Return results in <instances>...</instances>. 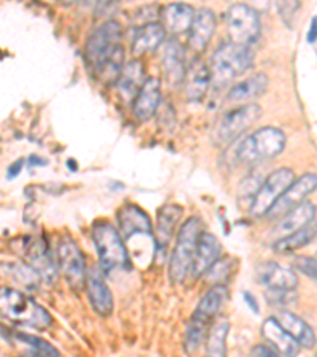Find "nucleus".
Returning a JSON list of instances; mask_svg holds the SVG:
<instances>
[{
    "mask_svg": "<svg viewBox=\"0 0 317 357\" xmlns=\"http://www.w3.org/2000/svg\"><path fill=\"white\" fill-rule=\"evenodd\" d=\"M284 146V132L276 128H262L236 143L233 159L240 165L254 167L276 158Z\"/></svg>",
    "mask_w": 317,
    "mask_h": 357,
    "instance_id": "obj_1",
    "label": "nucleus"
},
{
    "mask_svg": "<svg viewBox=\"0 0 317 357\" xmlns=\"http://www.w3.org/2000/svg\"><path fill=\"white\" fill-rule=\"evenodd\" d=\"M0 313L20 326L43 331L53 322L51 314L43 307L13 287H0Z\"/></svg>",
    "mask_w": 317,
    "mask_h": 357,
    "instance_id": "obj_2",
    "label": "nucleus"
},
{
    "mask_svg": "<svg viewBox=\"0 0 317 357\" xmlns=\"http://www.w3.org/2000/svg\"><path fill=\"white\" fill-rule=\"evenodd\" d=\"M254 62V53L247 45L224 43L211 57L210 75L211 83L226 84L249 70Z\"/></svg>",
    "mask_w": 317,
    "mask_h": 357,
    "instance_id": "obj_3",
    "label": "nucleus"
},
{
    "mask_svg": "<svg viewBox=\"0 0 317 357\" xmlns=\"http://www.w3.org/2000/svg\"><path fill=\"white\" fill-rule=\"evenodd\" d=\"M203 232V222L199 216H192L184 222L178 234L175 250L171 252L169 264V278L171 283H183L190 272L199 238Z\"/></svg>",
    "mask_w": 317,
    "mask_h": 357,
    "instance_id": "obj_4",
    "label": "nucleus"
},
{
    "mask_svg": "<svg viewBox=\"0 0 317 357\" xmlns=\"http://www.w3.org/2000/svg\"><path fill=\"white\" fill-rule=\"evenodd\" d=\"M92 241L99 255L100 267L105 273L116 268H130V259L124 240L113 226L107 222H97L92 227Z\"/></svg>",
    "mask_w": 317,
    "mask_h": 357,
    "instance_id": "obj_5",
    "label": "nucleus"
},
{
    "mask_svg": "<svg viewBox=\"0 0 317 357\" xmlns=\"http://www.w3.org/2000/svg\"><path fill=\"white\" fill-rule=\"evenodd\" d=\"M262 116V108L256 103H245L235 110L224 114L219 121L215 132H212V140L217 145H227L236 140L241 134L257 123Z\"/></svg>",
    "mask_w": 317,
    "mask_h": 357,
    "instance_id": "obj_6",
    "label": "nucleus"
},
{
    "mask_svg": "<svg viewBox=\"0 0 317 357\" xmlns=\"http://www.w3.org/2000/svg\"><path fill=\"white\" fill-rule=\"evenodd\" d=\"M226 22L230 42L232 43L249 46L261 36V18H258V13L245 3L232 5L227 11Z\"/></svg>",
    "mask_w": 317,
    "mask_h": 357,
    "instance_id": "obj_7",
    "label": "nucleus"
},
{
    "mask_svg": "<svg viewBox=\"0 0 317 357\" xmlns=\"http://www.w3.org/2000/svg\"><path fill=\"white\" fill-rule=\"evenodd\" d=\"M295 180V174L291 169H279L273 172L267 180L261 183L256 195L251 202L249 211L254 218H262L272 208L279 195Z\"/></svg>",
    "mask_w": 317,
    "mask_h": 357,
    "instance_id": "obj_8",
    "label": "nucleus"
},
{
    "mask_svg": "<svg viewBox=\"0 0 317 357\" xmlns=\"http://www.w3.org/2000/svg\"><path fill=\"white\" fill-rule=\"evenodd\" d=\"M121 36H123V32H121V26L116 21H108L92 32L84 50L86 62H88V67L92 72L111 53L114 46L121 43Z\"/></svg>",
    "mask_w": 317,
    "mask_h": 357,
    "instance_id": "obj_9",
    "label": "nucleus"
},
{
    "mask_svg": "<svg viewBox=\"0 0 317 357\" xmlns=\"http://www.w3.org/2000/svg\"><path fill=\"white\" fill-rule=\"evenodd\" d=\"M57 270L63 275L67 283L75 289L82 287L86 281V261L83 252L73 240L65 238L57 246Z\"/></svg>",
    "mask_w": 317,
    "mask_h": 357,
    "instance_id": "obj_10",
    "label": "nucleus"
},
{
    "mask_svg": "<svg viewBox=\"0 0 317 357\" xmlns=\"http://www.w3.org/2000/svg\"><path fill=\"white\" fill-rule=\"evenodd\" d=\"M316 184H317V180L314 174H307L300 176L298 180H293L289 184V188L279 195L278 200L275 202L273 206L268 210V213L265 216L272 218V220L273 218L276 220V218L284 216L287 211H291L293 206L302 204L309 194L314 192Z\"/></svg>",
    "mask_w": 317,
    "mask_h": 357,
    "instance_id": "obj_11",
    "label": "nucleus"
},
{
    "mask_svg": "<svg viewBox=\"0 0 317 357\" xmlns=\"http://www.w3.org/2000/svg\"><path fill=\"white\" fill-rule=\"evenodd\" d=\"M22 252H24L29 266L36 270L40 278L45 280L46 283H53L57 276V266L46 241L43 238H29L22 248Z\"/></svg>",
    "mask_w": 317,
    "mask_h": 357,
    "instance_id": "obj_12",
    "label": "nucleus"
},
{
    "mask_svg": "<svg viewBox=\"0 0 317 357\" xmlns=\"http://www.w3.org/2000/svg\"><path fill=\"white\" fill-rule=\"evenodd\" d=\"M86 292H88V298L91 302L92 310L97 314H100L102 318H108L111 316L113 308H114V301H113V294L109 291V287L107 286L105 280H103L102 273L99 270L92 268L86 273Z\"/></svg>",
    "mask_w": 317,
    "mask_h": 357,
    "instance_id": "obj_13",
    "label": "nucleus"
},
{
    "mask_svg": "<svg viewBox=\"0 0 317 357\" xmlns=\"http://www.w3.org/2000/svg\"><path fill=\"white\" fill-rule=\"evenodd\" d=\"M216 31V16L210 8L195 11L192 24L189 27V48L195 53H203Z\"/></svg>",
    "mask_w": 317,
    "mask_h": 357,
    "instance_id": "obj_14",
    "label": "nucleus"
},
{
    "mask_svg": "<svg viewBox=\"0 0 317 357\" xmlns=\"http://www.w3.org/2000/svg\"><path fill=\"white\" fill-rule=\"evenodd\" d=\"M184 84V97L190 103H200L206 96L211 84V75L210 68L205 62L194 61L186 72H184L183 78Z\"/></svg>",
    "mask_w": 317,
    "mask_h": 357,
    "instance_id": "obj_15",
    "label": "nucleus"
},
{
    "mask_svg": "<svg viewBox=\"0 0 317 357\" xmlns=\"http://www.w3.org/2000/svg\"><path fill=\"white\" fill-rule=\"evenodd\" d=\"M221 255L222 246L215 235L208 232H201L197 248H195V255L189 273L192 275L195 280L200 278L201 275L208 272L210 267L221 257Z\"/></svg>",
    "mask_w": 317,
    "mask_h": 357,
    "instance_id": "obj_16",
    "label": "nucleus"
},
{
    "mask_svg": "<svg viewBox=\"0 0 317 357\" xmlns=\"http://www.w3.org/2000/svg\"><path fill=\"white\" fill-rule=\"evenodd\" d=\"M119 235L123 240H129L137 235H151L153 226L148 213L143 211L140 206L129 204L118 213Z\"/></svg>",
    "mask_w": 317,
    "mask_h": 357,
    "instance_id": "obj_17",
    "label": "nucleus"
},
{
    "mask_svg": "<svg viewBox=\"0 0 317 357\" xmlns=\"http://www.w3.org/2000/svg\"><path fill=\"white\" fill-rule=\"evenodd\" d=\"M258 284L267 289H297L298 278L293 270L286 268L276 262H263L256 270Z\"/></svg>",
    "mask_w": 317,
    "mask_h": 357,
    "instance_id": "obj_18",
    "label": "nucleus"
},
{
    "mask_svg": "<svg viewBox=\"0 0 317 357\" xmlns=\"http://www.w3.org/2000/svg\"><path fill=\"white\" fill-rule=\"evenodd\" d=\"M195 10L187 3H170L160 10V26L171 36H181L192 24Z\"/></svg>",
    "mask_w": 317,
    "mask_h": 357,
    "instance_id": "obj_19",
    "label": "nucleus"
},
{
    "mask_svg": "<svg viewBox=\"0 0 317 357\" xmlns=\"http://www.w3.org/2000/svg\"><path fill=\"white\" fill-rule=\"evenodd\" d=\"M262 335L267 340V344H270L278 353V356H295L302 349V347L282 329V326L273 316L265 319L262 326Z\"/></svg>",
    "mask_w": 317,
    "mask_h": 357,
    "instance_id": "obj_20",
    "label": "nucleus"
},
{
    "mask_svg": "<svg viewBox=\"0 0 317 357\" xmlns=\"http://www.w3.org/2000/svg\"><path fill=\"white\" fill-rule=\"evenodd\" d=\"M160 105V82L157 78H146L134 97V112L138 119L146 121L157 112Z\"/></svg>",
    "mask_w": 317,
    "mask_h": 357,
    "instance_id": "obj_21",
    "label": "nucleus"
},
{
    "mask_svg": "<svg viewBox=\"0 0 317 357\" xmlns=\"http://www.w3.org/2000/svg\"><path fill=\"white\" fill-rule=\"evenodd\" d=\"M167 32L160 22H148V24L135 27L134 38H132V51L135 54H145L149 51L157 50L164 43Z\"/></svg>",
    "mask_w": 317,
    "mask_h": 357,
    "instance_id": "obj_22",
    "label": "nucleus"
},
{
    "mask_svg": "<svg viewBox=\"0 0 317 357\" xmlns=\"http://www.w3.org/2000/svg\"><path fill=\"white\" fill-rule=\"evenodd\" d=\"M281 218L282 220L276 226L275 232L281 235V237H284V235H289L295 232V230L304 227L307 224L313 222L316 220V206L311 202H302V204L293 206L291 211H287Z\"/></svg>",
    "mask_w": 317,
    "mask_h": 357,
    "instance_id": "obj_23",
    "label": "nucleus"
},
{
    "mask_svg": "<svg viewBox=\"0 0 317 357\" xmlns=\"http://www.w3.org/2000/svg\"><path fill=\"white\" fill-rule=\"evenodd\" d=\"M275 319L279 322L289 335L295 340V342L303 348H313L316 343V337H314V331L311 329V326L307 324L302 318H298L291 312H279L275 316Z\"/></svg>",
    "mask_w": 317,
    "mask_h": 357,
    "instance_id": "obj_24",
    "label": "nucleus"
},
{
    "mask_svg": "<svg viewBox=\"0 0 317 357\" xmlns=\"http://www.w3.org/2000/svg\"><path fill=\"white\" fill-rule=\"evenodd\" d=\"M268 88L267 75L257 73L252 77L236 83L227 94V102L230 103H247L257 97H261Z\"/></svg>",
    "mask_w": 317,
    "mask_h": 357,
    "instance_id": "obj_25",
    "label": "nucleus"
},
{
    "mask_svg": "<svg viewBox=\"0 0 317 357\" xmlns=\"http://www.w3.org/2000/svg\"><path fill=\"white\" fill-rule=\"evenodd\" d=\"M227 297H229V291L226 286L224 284L212 286L211 289L201 297V301L199 302L197 308H195L192 318L210 324V322L219 314V312H221L222 305L226 303Z\"/></svg>",
    "mask_w": 317,
    "mask_h": 357,
    "instance_id": "obj_26",
    "label": "nucleus"
},
{
    "mask_svg": "<svg viewBox=\"0 0 317 357\" xmlns=\"http://www.w3.org/2000/svg\"><path fill=\"white\" fill-rule=\"evenodd\" d=\"M184 50L176 40H169L164 46V68L169 82L171 84L183 83L184 72H186V66H184Z\"/></svg>",
    "mask_w": 317,
    "mask_h": 357,
    "instance_id": "obj_27",
    "label": "nucleus"
},
{
    "mask_svg": "<svg viewBox=\"0 0 317 357\" xmlns=\"http://www.w3.org/2000/svg\"><path fill=\"white\" fill-rule=\"evenodd\" d=\"M145 79L146 77H145V70H143L141 62L130 61L129 64L123 67L116 83H118L119 92L125 97V99H134L138 89L141 88L143 83H145Z\"/></svg>",
    "mask_w": 317,
    "mask_h": 357,
    "instance_id": "obj_28",
    "label": "nucleus"
},
{
    "mask_svg": "<svg viewBox=\"0 0 317 357\" xmlns=\"http://www.w3.org/2000/svg\"><path fill=\"white\" fill-rule=\"evenodd\" d=\"M316 238V222H309L307 226L295 230L289 235H284L278 241H275L273 250L279 255H284V252H292L302 250L303 246L309 245L311 241Z\"/></svg>",
    "mask_w": 317,
    "mask_h": 357,
    "instance_id": "obj_29",
    "label": "nucleus"
},
{
    "mask_svg": "<svg viewBox=\"0 0 317 357\" xmlns=\"http://www.w3.org/2000/svg\"><path fill=\"white\" fill-rule=\"evenodd\" d=\"M124 67V48L123 45H116L105 59H103L99 67L94 70L97 78H100L105 83H116L121 70Z\"/></svg>",
    "mask_w": 317,
    "mask_h": 357,
    "instance_id": "obj_30",
    "label": "nucleus"
},
{
    "mask_svg": "<svg viewBox=\"0 0 317 357\" xmlns=\"http://www.w3.org/2000/svg\"><path fill=\"white\" fill-rule=\"evenodd\" d=\"M230 324L226 318L217 319L206 333V354L215 357H224L227 354V335Z\"/></svg>",
    "mask_w": 317,
    "mask_h": 357,
    "instance_id": "obj_31",
    "label": "nucleus"
},
{
    "mask_svg": "<svg viewBox=\"0 0 317 357\" xmlns=\"http://www.w3.org/2000/svg\"><path fill=\"white\" fill-rule=\"evenodd\" d=\"M13 342L20 343V347L24 348V354L27 356H49V357H56L59 356V351H57L54 347H51L48 342L38 338L36 335H29V333H22V332H13Z\"/></svg>",
    "mask_w": 317,
    "mask_h": 357,
    "instance_id": "obj_32",
    "label": "nucleus"
},
{
    "mask_svg": "<svg viewBox=\"0 0 317 357\" xmlns=\"http://www.w3.org/2000/svg\"><path fill=\"white\" fill-rule=\"evenodd\" d=\"M208 326L210 324H206V322L200 319H190L186 333H184V351L187 354L197 353L201 344L205 343L206 333H208Z\"/></svg>",
    "mask_w": 317,
    "mask_h": 357,
    "instance_id": "obj_33",
    "label": "nucleus"
},
{
    "mask_svg": "<svg viewBox=\"0 0 317 357\" xmlns=\"http://www.w3.org/2000/svg\"><path fill=\"white\" fill-rule=\"evenodd\" d=\"M181 215H183L181 206L173 205V204L165 205L164 208L159 211L157 229H159V235L164 238L162 240L164 245H167V241H169L170 235L173 232V227L176 226V222L180 220Z\"/></svg>",
    "mask_w": 317,
    "mask_h": 357,
    "instance_id": "obj_34",
    "label": "nucleus"
},
{
    "mask_svg": "<svg viewBox=\"0 0 317 357\" xmlns=\"http://www.w3.org/2000/svg\"><path fill=\"white\" fill-rule=\"evenodd\" d=\"M5 270H7V275L11 276L16 283L27 287V289H36L38 281L42 280L40 275L29 264H7V268Z\"/></svg>",
    "mask_w": 317,
    "mask_h": 357,
    "instance_id": "obj_35",
    "label": "nucleus"
},
{
    "mask_svg": "<svg viewBox=\"0 0 317 357\" xmlns=\"http://www.w3.org/2000/svg\"><path fill=\"white\" fill-rule=\"evenodd\" d=\"M265 298L273 307H287L297 302L295 289H267Z\"/></svg>",
    "mask_w": 317,
    "mask_h": 357,
    "instance_id": "obj_36",
    "label": "nucleus"
},
{
    "mask_svg": "<svg viewBox=\"0 0 317 357\" xmlns=\"http://www.w3.org/2000/svg\"><path fill=\"white\" fill-rule=\"evenodd\" d=\"M261 183H262V178H258L257 174L246 176V180L241 183L240 186V200L247 202V205L251 206V202L254 199V195H256L258 186H261Z\"/></svg>",
    "mask_w": 317,
    "mask_h": 357,
    "instance_id": "obj_37",
    "label": "nucleus"
},
{
    "mask_svg": "<svg viewBox=\"0 0 317 357\" xmlns=\"http://www.w3.org/2000/svg\"><path fill=\"white\" fill-rule=\"evenodd\" d=\"M295 266L300 272L307 275L308 278H311L313 281H316V259L314 257H307V256L297 257Z\"/></svg>",
    "mask_w": 317,
    "mask_h": 357,
    "instance_id": "obj_38",
    "label": "nucleus"
},
{
    "mask_svg": "<svg viewBox=\"0 0 317 357\" xmlns=\"http://www.w3.org/2000/svg\"><path fill=\"white\" fill-rule=\"evenodd\" d=\"M251 356H265V357H278V353L270 347V344H257L251 349Z\"/></svg>",
    "mask_w": 317,
    "mask_h": 357,
    "instance_id": "obj_39",
    "label": "nucleus"
},
{
    "mask_svg": "<svg viewBox=\"0 0 317 357\" xmlns=\"http://www.w3.org/2000/svg\"><path fill=\"white\" fill-rule=\"evenodd\" d=\"M243 297H245V301H246V303H247V305H249V308L252 310V312H254V313H256V314H258V313H261V310H258V305H257V301H256V297H254L251 292H245V294H243Z\"/></svg>",
    "mask_w": 317,
    "mask_h": 357,
    "instance_id": "obj_40",
    "label": "nucleus"
},
{
    "mask_svg": "<svg viewBox=\"0 0 317 357\" xmlns=\"http://www.w3.org/2000/svg\"><path fill=\"white\" fill-rule=\"evenodd\" d=\"M316 22H317V20H316V16H314L313 21H311V29H309V33H308V42H309L311 45L316 43V31H317Z\"/></svg>",
    "mask_w": 317,
    "mask_h": 357,
    "instance_id": "obj_41",
    "label": "nucleus"
},
{
    "mask_svg": "<svg viewBox=\"0 0 317 357\" xmlns=\"http://www.w3.org/2000/svg\"><path fill=\"white\" fill-rule=\"evenodd\" d=\"M21 169H22V160H20V162H15V164L11 165L10 169H8V178H15L16 175L20 174Z\"/></svg>",
    "mask_w": 317,
    "mask_h": 357,
    "instance_id": "obj_42",
    "label": "nucleus"
},
{
    "mask_svg": "<svg viewBox=\"0 0 317 357\" xmlns=\"http://www.w3.org/2000/svg\"><path fill=\"white\" fill-rule=\"evenodd\" d=\"M83 3L86 5V7H97L99 0H83Z\"/></svg>",
    "mask_w": 317,
    "mask_h": 357,
    "instance_id": "obj_43",
    "label": "nucleus"
},
{
    "mask_svg": "<svg viewBox=\"0 0 317 357\" xmlns=\"http://www.w3.org/2000/svg\"><path fill=\"white\" fill-rule=\"evenodd\" d=\"M43 2H49V3H53V2H57V0H43Z\"/></svg>",
    "mask_w": 317,
    "mask_h": 357,
    "instance_id": "obj_44",
    "label": "nucleus"
},
{
    "mask_svg": "<svg viewBox=\"0 0 317 357\" xmlns=\"http://www.w3.org/2000/svg\"><path fill=\"white\" fill-rule=\"evenodd\" d=\"M65 2H67V3H72V2H75V0H65Z\"/></svg>",
    "mask_w": 317,
    "mask_h": 357,
    "instance_id": "obj_45",
    "label": "nucleus"
}]
</instances>
